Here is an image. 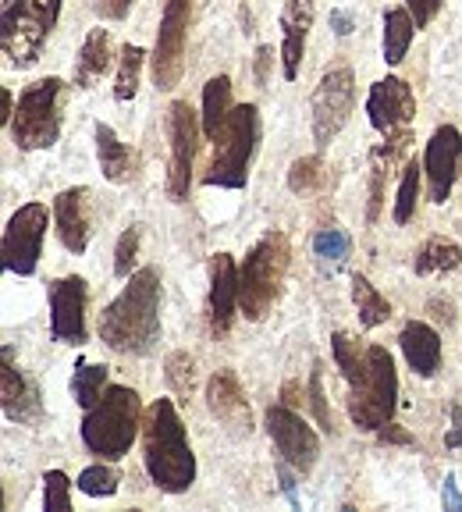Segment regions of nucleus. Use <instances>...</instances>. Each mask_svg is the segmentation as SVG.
Returning a JSON list of instances; mask_svg holds the SVG:
<instances>
[{"label":"nucleus","instance_id":"nucleus-1","mask_svg":"<svg viewBox=\"0 0 462 512\" xmlns=\"http://www.w3.org/2000/svg\"><path fill=\"white\" fill-rule=\"evenodd\" d=\"M160 285L157 267H139L121 296L100 313V338L121 356H150L160 342Z\"/></svg>","mask_w":462,"mask_h":512},{"label":"nucleus","instance_id":"nucleus-2","mask_svg":"<svg viewBox=\"0 0 462 512\" xmlns=\"http://www.w3.org/2000/svg\"><path fill=\"white\" fill-rule=\"evenodd\" d=\"M143 463L164 495H182L196 484V456L185 434L178 406L157 399L143 416Z\"/></svg>","mask_w":462,"mask_h":512},{"label":"nucleus","instance_id":"nucleus-3","mask_svg":"<svg viewBox=\"0 0 462 512\" xmlns=\"http://www.w3.org/2000/svg\"><path fill=\"white\" fill-rule=\"evenodd\" d=\"M143 416L146 413L136 388L111 384L100 395V402L93 409H86V416H82V445L93 456L114 463V459L132 452V441L143 434Z\"/></svg>","mask_w":462,"mask_h":512},{"label":"nucleus","instance_id":"nucleus-4","mask_svg":"<svg viewBox=\"0 0 462 512\" xmlns=\"http://www.w3.org/2000/svg\"><path fill=\"white\" fill-rule=\"evenodd\" d=\"M288 260H292V246H288L285 232H267L263 239H256V246L246 253L239 267V310L246 320L260 324L267 320V313L274 310L285 285Z\"/></svg>","mask_w":462,"mask_h":512},{"label":"nucleus","instance_id":"nucleus-5","mask_svg":"<svg viewBox=\"0 0 462 512\" xmlns=\"http://www.w3.org/2000/svg\"><path fill=\"white\" fill-rule=\"evenodd\" d=\"M260 136H263L260 107L256 104L231 107L228 121H224V128L214 139V160H210L203 182L217 185V189H246L249 168H253V157L260 150Z\"/></svg>","mask_w":462,"mask_h":512},{"label":"nucleus","instance_id":"nucleus-6","mask_svg":"<svg viewBox=\"0 0 462 512\" xmlns=\"http://www.w3.org/2000/svg\"><path fill=\"white\" fill-rule=\"evenodd\" d=\"M64 100H68V82L57 75L32 82L18 93L15 118H11V139L18 150H50L61 139Z\"/></svg>","mask_w":462,"mask_h":512},{"label":"nucleus","instance_id":"nucleus-7","mask_svg":"<svg viewBox=\"0 0 462 512\" xmlns=\"http://www.w3.org/2000/svg\"><path fill=\"white\" fill-rule=\"evenodd\" d=\"M61 18V0H4L0 43L15 68H32Z\"/></svg>","mask_w":462,"mask_h":512},{"label":"nucleus","instance_id":"nucleus-8","mask_svg":"<svg viewBox=\"0 0 462 512\" xmlns=\"http://www.w3.org/2000/svg\"><path fill=\"white\" fill-rule=\"evenodd\" d=\"M399 406V370L384 345L367 349V374L349 384V420L359 431H381Z\"/></svg>","mask_w":462,"mask_h":512},{"label":"nucleus","instance_id":"nucleus-9","mask_svg":"<svg viewBox=\"0 0 462 512\" xmlns=\"http://www.w3.org/2000/svg\"><path fill=\"white\" fill-rule=\"evenodd\" d=\"M189 22H192V0H164L160 29H157V47H153V57H150L153 86H157L160 93H171V89L182 82Z\"/></svg>","mask_w":462,"mask_h":512},{"label":"nucleus","instance_id":"nucleus-10","mask_svg":"<svg viewBox=\"0 0 462 512\" xmlns=\"http://www.w3.org/2000/svg\"><path fill=\"white\" fill-rule=\"evenodd\" d=\"M356 107V75L352 68H327L313 89V139L320 150L335 143V136L349 125Z\"/></svg>","mask_w":462,"mask_h":512},{"label":"nucleus","instance_id":"nucleus-11","mask_svg":"<svg viewBox=\"0 0 462 512\" xmlns=\"http://www.w3.org/2000/svg\"><path fill=\"white\" fill-rule=\"evenodd\" d=\"M200 132L203 118L192 111L185 100H175L168 107V136H171V171H168V196L175 203L189 200L192 189V168L200 153Z\"/></svg>","mask_w":462,"mask_h":512},{"label":"nucleus","instance_id":"nucleus-12","mask_svg":"<svg viewBox=\"0 0 462 512\" xmlns=\"http://www.w3.org/2000/svg\"><path fill=\"white\" fill-rule=\"evenodd\" d=\"M43 239H47V207L43 203H25L11 214L8 228H4V271L18 274V278H32L40 267Z\"/></svg>","mask_w":462,"mask_h":512},{"label":"nucleus","instance_id":"nucleus-13","mask_svg":"<svg viewBox=\"0 0 462 512\" xmlns=\"http://www.w3.org/2000/svg\"><path fill=\"white\" fill-rule=\"evenodd\" d=\"M263 427L271 434L274 448H278V456L292 466L295 473H310L320 459V438L310 424H306L299 409L285 406V402H274L267 413H263Z\"/></svg>","mask_w":462,"mask_h":512},{"label":"nucleus","instance_id":"nucleus-14","mask_svg":"<svg viewBox=\"0 0 462 512\" xmlns=\"http://www.w3.org/2000/svg\"><path fill=\"white\" fill-rule=\"evenodd\" d=\"M50 296V335L54 342L64 345H82L86 342V306H89V288L86 278L68 274V278H54L47 288Z\"/></svg>","mask_w":462,"mask_h":512},{"label":"nucleus","instance_id":"nucleus-15","mask_svg":"<svg viewBox=\"0 0 462 512\" xmlns=\"http://www.w3.org/2000/svg\"><path fill=\"white\" fill-rule=\"evenodd\" d=\"M367 118L384 139L406 136L416 118L413 86H409L406 79H399V75H388V79L374 82L367 93Z\"/></svg>","mask_w":462,"mask_h":512},{"label":"nucleus","instance_id":"nucleus-16","mask_svg":"<svg viewBox=\"0 0 462 512\" xmlns=\"http://www.w3.org/2000/svg\"><path fill=\"white\" fill-rule=\"evenodd\" d=\"M462 171V132L455 125L434 128L431 143L423 150V178H427V200L445 203Z\"/></svg>","mask_w":462,"mask_h":512},{"label":"nucleus","instance_id":"nucleus-17","mask_svg":"<svg viewBox=\"0 0 462 512\" xmlns=\"http://www.w3.org/2000/svg\"><path fill=\"white\" fill-rule=\"evenodd\" d=\"M50 217H54L57 239L68 253L82 256L89 249V239H93V200H89L86 185H75V189H64L54 196V207H50Z\"/></svg>","mask_w":462,"mask_h":512},{"label":"nucleus","instance_id":"nucleus-18","mask_svg":"<svg viewBox=\"0 0 462 512\" xmlns=\"http://www.w3.org/2000/svg\"><path fill=\"white\" fill-rule=\"evenodd\" d=\"M235 310H239V264L231 253H214L210 256V296H207V313H210V335L224 338L235 324Z\"/></svg>","mask_w":462,"mask_h":512},{"label":"nucleus","instance_id":"nucleus-19","mask_svg":"<svg viewBox=\"0 0 462 512\" xmlns=\"http://www.w3.org/2000/svg\"><path fill=\"white\" fill-rule=\"evenodd\" d=\"M0 402L11 424L36 427L43 420V395L32 377L15 367V349L4 345V374H0Z\"/></svg>","mask_w":462,"mask_h":512},{"label":"nucleus","instance_id":"nucleus-20","mask_svg":"<svg viewBox=\"0 0 462 512\" xmlns=\"http://www.w3.org/2000/svg\"><path fill=\"white\" fill-rule=\"evenodd\" d=\"M203 399H207L210 416H217L224 427H231V431H239V434L253 431L249 399H246V392H242V384H239V377H235V370H217V374L207 381V392H203Z\"/></svg>","mask_w":462,"mask_h":512},{"label":"nucleus","instance_id":"nucleus-21","mask_svg":"<svg viewBox=\"0 0 462 512\" xmlns=\"http://www.w3.org/2000/svg\"><path fill=\"white\" fill-rule=\"evenodd\" d=\"M310 29L313 0H285V8H281V75H285V82H295L303 72Z\"/></svg>","mask_w":462,"mask_h":512},{"label":"nucleus","instance_id":"nucleus-22","mask_svg":"<svg viewBox=\"0 0 462 512\" xmlns=\"http://www.w3.org/2000/svg\"><path fill=\"white\" fill-rule=\"evenodd\" d=\"M402 356H406L409 370L423 381H431L441 370V335L427 324V320H409L399 335Z\"/></svg>","mask_w":462,"mask_h":512},{"label":"nucleus","instance_id":"nucleus-23","mask_svg":"<svg viewBox=\"0 0 462 512\" xmlns=\"http://www.w3.org/2000/svg\"><path fill=\"white\" fill-rule=\"evenodd\" d=\"M93 136H96V160H100L104 178L114 185H125L128 178L136 175V153L128 150L118 139V132L111 125H104V121H96Z\"/></svg>","mask_w":462,"mask_h":512},{"label":"nucleus","instance_id":"nucleus-24","mask_svg":"<svg viewBox=\"0 0 462 512\" xmlns=\"http://www.w3.org/2000/svg\"><path fill=\"white\" fill-rule=\"evenodd\" d=\"M111 32L107 29H89V36L82 40L79 57H75V86L79 89H93L96 82L111 72Z\"/></svg>","mask_w":462,"mask_h":512},{"label":"nucleus","instance_id":"nucleus-25","mask_svg":"<svg viewBox=\"0 0 462 512\" xmlns=\"http://www.w3.org/2000/svg\"><path fill=\"white\" fill-rule=\"evenodd\" d=\"M462 267V246L445 235H431V239L423 242L413 256V271L420 278H431V274H452Z\"/></svg>","mask_w":462,"mask_h":512},{"label":"nucleus","instance_id":"nucleus-26","mask_svg":"<svg viewBox=\"0 0 462 512\" xmlns=\"http://www.w3.org/2000/svg\"><path fill=\"white\" fill-rule=\"evenodd\" d=\"M231 79L228 75H214V79L203 86V136L214 143L217 139V132L224 128V121H228V114H231Z\"/></svg>","mask_w":462,"mask_h":512},{"label":"nucleus","instance_id":"nucleus-27","mask_svg":"<svg viewBox=\"0 0 462 512\" xmlns=\"http://www.w3.org/2000/svg\"><path fill=\"white\" fill-rule=\"evenodd\" d=\"M310 249H313V260H317L320 271H324V274H335V271H342V264L349 260L352 239L342 232V228L327 224V228H317V232H313Z\"/></svg>","mask_w":462,"mask_h":512},{"label":"nucleus","instance_id":"nucleus-28","mask_svg":"<svg viewBox=\"0 0 462 512\" xmlns=\"http://www.w3.org/2000/svg\"><path fill=\"white\" fill-rule=\"evenodd\" d=\"M413 36H416V22H413V15H409V8L384 11V61H388L391 68L406 61Z\"/></svg>","mask_w":462,"mask_h":512},{"label":"nucleus","instance_id":"nucleus-29","mask_svg":"<svg viewBox=\"0 0 462 512\" xmlns=\"http://www.w3.org/2000/svg\"><path fill=\"white\" fill-rule=\"evenodd\" d=\"M352 303H356V310H359V324H363L367 331L388 324L391 303L377 292L374 285H370L367 274H356V278H352Z\"/></svg>","mask_w":462,"mask_h":512},{"label":"nucleus","instance_id":"nucleus-30","mask_svg":"<svg viewBox=\"0 0 462 512\" xmlns=\"http://www.w3.org/2000/svg\"><path fill=\"white\" fill-rule=\"evenodd\" d=\"M143 64H146V50L125 43L118 54V72H114V100L118 104H128L136 100L139 93V79H143Z\"/></svg>","mask_w":462,"mask_h":512},{"label":"nucleus","instance_id":"nucleus-31","mask_svg":"<svg viewBox=\"0 0 462 512\" xmlns=\"http://www.w3.org/2000/svg\"><path fill=\"white\" fill-rule=\"evenodd\" d=\"M331 356H335V367L342 370L345 384H356L359 377L367 374V349L359 342H352L345 331L331 335Z\"/></svg>","mask_w":462,"mask_h":512},{"label":"nucleus","instance_id":"nucleus-32","mask_svg":"<svg viewBox=\"0 0 462 512\" xmlns=\"http://www.w3.org/2000/svg\"><path fill=\"white\" fill-rule=\"evenodd\" d=\"M107 392V367L104 363H79L72 374V395L82 409H93L100 395Z\"/></svg>","mask_w":462,"mask_h":512},{"label":"nucleus","instance_id":"nucleus-33","mask_svg":"<svg viewBox=\"0 0 462 512\" xmlns=\"http://www.w3.org/2000/svg\"><path fill=\"white\" fill-rule=\"evenodd\" d=\"M420 185H423V164H416V160H406V168H402V182H399V196H395V207H391V217H395V224H409L416 217Z\"/></svg>","mask_w":462,"mask_h":512},{"label":"nucleus","instance_id":"nucleus-34","mask_svg":"<svg viewBox=\"0 0 462 512\" xmlns=\"http://www.w3.org/2000/svg\"><path fill=\"white\" fill-rule=\"evenodd\" d=\"M324 182H327V164L320 153L299 157L292 168H288V189L299 192V196H303V192H317Z\"/></svg>","mask_w":462,"mask_h":512},{"label":"nucleus","instance_id":"nucleus-35","mask_svg":"<svg viewBox=\"0 0 462 512\" xmlns=\"http://www.w3.org/2000/svg\"><path fill=\"white\" fill-rule=\"evenodd\" d=\"M118 484H121V473L114 470V466H86V470L79 473V480H75V488L82 491V495L89 498H111L118 495Z\"/></svg>","mask_w":462,"mask_h":512},{"label":"nucleus","instance_id":"nucleus-36","mask_svg":"<svg viewBox=\"0 0 462 512\" xmlns=\"http://www.w3.org/2000/svg\"><path fill=\"white\" fill-rule=\"evenodd\" d=\"M164 377H168V388L182 402H189L192 384H196V363H192L189 352H171L168 363H164Z\"/></svg>","mask_w":462,"mask_h":512},{"label":"nucleus","instance_id":"nucleus-37","mask_svg":"<svg viewBox=\"0 0 462 512\" xmlns=\"http://www.w3.org/2000/svg\"><path fill=\"white\" fill-rule=\"evenodd\" d=\"M43 509L47 512H68L72 509V480L64 470L43 473Z\"/></svg>","mask_w":462,"mask_h":512},{"label":"nucleus","instance_id":"nucleus-38","mask_svg":"<svg viewBox=\"0 0 462 512\" xmlns=\"http://www.w3.org/2000/svg\"><path fill=\"white\" fill-rule=\"evenodd\" d=\"M391 164L377 153H370V203H367V224L381 221L384 210V178H388Z\"/></svg>","mask_w":462,"mask_h":512},{"label":"nucleus","instance_id":"nucleus-39","mask_svg":"<svg viewBox=\"0 0 462 512\" xmlns=\"http://www.w3.org/2000/svg\"><path fill=\"white\" fill-rule=\"evenodd\" d=\"M136 256H139V228L128 224L118 239V249H114V274L118 278H132L136 274Z\"/></svg>","mask_w":462,"mask_h":512},{"label":"nucleus","instance_id":"nucleus-40","mask_svg":"<svg viewBox=\"0 0 462 512\" xmlns=\"http://www.w3.org/2000/svg\"><path fill=\"white\" fill-rule=\"evenodd\" d=\"M310 406H313V416H317L320 431L335 434L331 409H327V399H324V384H320V363H313V374H310Z\"/></svg>","mask_w":462,"mask_h":512},{"label":"nucleus","instance_id":"nucleus-41","mask_svg":"<svg viewBox=\"0 0 462 512\" xmlns=\"http://www.w3.org/2000/svg\"><path fill=\"white\" fill-rule=\"evenodd\" d=\"M409 15H413L416 29H427V25L438 18V11L445 8V0H406Z\"/></svg>","mask_w":462,"mask_h":512},{"label":"nucleus","instance_id":"nucleus-42","mask_svg":"<svg viewBox=\"0 0 462 512\" xmlns=\"http://www.w3.org/2000/svg\"><path fill=\"white\" fill-rule=\"evenodd\" d=\"M132 4H136V0H93V11L104 18V22H121V18L132 11Z\"/></svg>","mask_w":462,"mask_h":512},{"label":"nucleus","instance_id":"nucleus-43","mask_svg":"<svg viewBox=\"0 0 462 512\" xmlns=\"http://www.w3.org/2000/svg\"><path fill=\"white\" fill-rule=\"evenodd\" d=\"M377 441H381V445H416L413 441V434L406 431V427H399V424H384L381 431H377Z\"/></svg>","mask_w":462,"mask_h":512},{"label":"nucleus","instance_id":"nucleus-44","mask_svg":"<svg viewBox=\"0 0 462 512\" xmlns=\"http://www.w3.org/2000/svg\"><path fill=\"white\" fill-rule=\"evenodd\" d=\"M441 505H445L448 512H462V495H459V484H455L452 473H448V477H445V491H441Z\"/></svg>","mask_w":462,"mask_h":512},{"label":"nucleus","instance_id":"nucleus-45","mask_svg":"<svg viewBox=\"0 0 462 512\" xmlns=\"http://www.w3.org/2000/svg\"><path fill=\"white\" fill-rule=\"evenodd\" d=\"M448 448H462V406H452V427L445 434Z\"/></svg>","mask_w":462,"mask_h":512},{"label":"nucleus","instance_id":"nucleus-46","mask_svg":"<svg viewBox=\"0 0 462 512\" xmlns=\"http://www.w3.org/2000/svg\"><path fill=\"white\" fill-rule=\"evenodd\" d=\"M288 470H292V466H288V463H285V459H281V463H278L281 491H285V495H288V502H292V505H295V509H299V498H295V480H292V473H288Z\"/></svg>","mask_w":462,"mask_h":512},{"label":"nucleus","instance_id":"nucleus-47","mask_svg":"<svg viewBox=\"0 0 462 512\" xmlns=\"http://www.w3.org/2000/svg\"><path fill=\"white\" fill-rule=\"evenodd\" d=\"M0 125H11V118H15V96H11V89H0Z\"/></svg>","mask_w":462,"mask_h":512},{"label":"nucleus","instance_id":"nucleus-48","mask_svg":"<svg viewBox=\"0 0 462 512\" xmlns=\"http://www.w3.org/2000/svg\"><path fill=\"white\" fill-rule=\"evenodd\" d=\"M267 64H271V47H260L256 50V82H267Z\"/></svg>","mask_w":462,"mask_h":512},{"label":"nucleus","instance_id":"nucleus-49","mask_svg":"<svg viewBox=\"0 0 462 512\" xmlns=\"http://www.w3.org/2000/svg\"><path fill=\"white\" fill-rule=\"evenodd\" d=\"M281 399H285V406L299 409V402H303V388H299L295 381H288L285 388H281Z\"/></svg>","mask_w":462,"mask_h":512},{"label":"nucleus","instance_id":"nucleus-50","mask_svg":"<svg viewBox=\"0 0 462 512\" xmlns=\"http://www.w3.org/2000/svg\"><path fill=\"white\" fill-rule=\"evenodd\" d=\"M331 29H335L338 36H349V32H352V18L345 15V11H331Z\"/></svg>","mask_w":462,"mask_h":512}]
</instances>
